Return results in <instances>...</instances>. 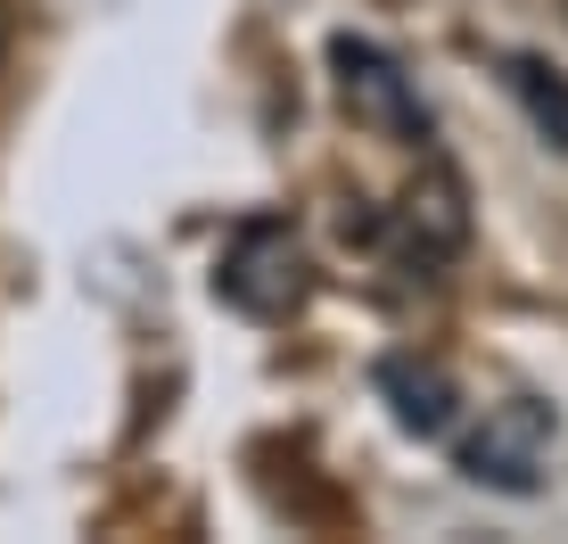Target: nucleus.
I'll list each match as a JSON object with an SVG mask.
<instances>
[{"label": "nucleus", "instance_id": "423d86ee", "mask_svg": "<svg viewBox=\"0 0 568 544\" xmlns=\"http://www.w3.org/2000/svg\"><path fill=\"white\" fill-rule=\"evenodd\" d=\"M0 50H9V17H0Z\"/></svg>", "mask_w": 568, "mask_h": 544}, {"label": "nucleus", "instance_id": "20e7f679", "mask_svg": "<svg viewBox=\"0 0 568 544\" xmlns=\"http://www.w3.org/2000/svg\"><path fill=\"white\" fill-rule=\"evenodd\" d=\"M379 396H387V413H396V430L404 437H454V421H462V387L445 363H428V355H387L379 363Z\"/></svg>", "mask_w": 568, "mask_h": 544}, {"label": "nucleus", "instance_id": "39448f33", "mask_svg": "<svg viewBox=\"0 0 568 544\" xmlns=\"http://www.w3.org/2000/svg\"><path fill=\"white\" fill-rule=\"evenodd\" d=\"M503 83H511V100L527 108V124L544 132V149L568 158V74L544 50H511V58H503Z\"/></svg>", "mask_w": 568, "mask_h": 544}, {"label": "nucleus", "instance_id": "f257e3e1", "mask_svg": "<svg viewBox=\"0 0 568 544\" xmlns=\"http://www.w3.org/2000/svg\"><path fill=\"white\" fill-rule=\"evenodd\" d=\"M454 462H462L469 487H486V495H544V478L560 462V413L544 396H503L454 445Z\"/></svg>", "mask_w": 568, "mask_h": 544}, {"label": "nucleus", "instance_id": "f03ea898", "mask_svg": "<svg viewBox=\"0 0 568 544\" xmlns=\"http://www.w3.org/2000/svg\"><path fill=\"white\" fill-rule=\"evenodd\" d=\"M305 289H313L305 281V248H297L288 223H247L240 240L223 248V272H214V298H231L240 314H256V322L297 314Z\"/></svg>", "mask_w": 568, "mask_h": 544}, {"label": "nucleus", "instance_id": "7ed1b4c3", "mask_svg": "<svg viewBox=\"0 0 568 544\" xmlns=\"http://www.w3.org/2000/svg\"><path fill=\"white\" fill-rule=\"evenodd\" d=\"M329 67H338V100L355 108L371 132H387L396 149H428V100L413 91V74H404L379 42L338 33V42H329Z\"/></svg>", "mask_w": 568, "mask_h": 544}]
</instances>
